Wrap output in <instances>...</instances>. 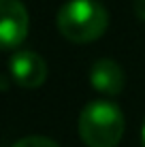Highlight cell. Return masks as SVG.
Listing matches in <instances>:
<instances>
[{
	"instance_id": "7a4b0ae2",
	"label": "cell",
	"mask_w": 145,
	"mask_h": 147,
	"mask_svg": "<svg viewBox=\"0 0 145 147\" xmlns=\"http://www.w3.org/2000/svg\"><path fill=\"white\" fill-rule=\"evenodd\" d=\"M79 139L86 147H117L124 136V113L111 100H92L79 113Z\"/></svg>"
},
{
	"instance_id": "5b68a950",
	"label": "cell",
	"mask_w": 145,
	"mask_h": 147,
	"mask_svg": "<svg viewBox=\"0 0 145 147\" xmlns=\"http://www.w3.org/2000/svg\"><path fill=\"white\" fill-rule=\"evenodd\" d=\"M90 83L96 92H100L105 96H117L124 90L126 75H124V68L115 60L100 58L90 68Z\"/></svg>"
},
{
	"instance_id": "52a82bcc",
	"label": "cell",
	"mask_w": 145,
	"mask_h": 147,
	"mask_svg": "<svg viewBox=\"0 0 145 147\" xmlns=\"http://www.w3.org/2000/svg\"><path fill=\"white\" fill-rule=\"evenodd\" d=\"M132 9H134V15H137L139 19H143V22H145V0H134Z\"/></svg>"
},
{
	"instance_id": "8992f818",
	"label": "cell",
	"mask_w": 145,
	"mask_h": 147,
	"mask_svg": "<svg viewBox=\"0 0 145 147\" xmlns=\"http://www.w3.org/2000/svg\"><path fill=\"white\" fill-rule=\"evenodd\" d=\"M11 147H60L56 141H51L49 136H41V134H32V136H24L17 143H13Z\"/></svg>"
},
{
	"instance_id": "3957f363",
	"label": "cell",
	"mask_w": 145,
	"mask_h": 147,
	"mask_svg": "<svg viewBox=\"0 0 145 147\" xmlns=\"http://www.w3.org/2000/svg\"><path fill=\"white\" fill-rule=\"evenodd\" d=\"M30 17L22 0H0V40L7 51L17 49L26 40Z\"/></svg>"
},
{
	"instance_id": "6da1fadb",
	"label": "cell",
	"mask_w": 145,
	"mask_h": 147,
	"mask_svg": "<svg viewBox=\"0 0 145 147\" xmlns=\"http://www.w3.org/2000/svg\"><path fill=\"white\" fill-rule=\"evenodd\" d=\"M56 24L66 40L83 45L107 32L109 13L98 0H68L60 7Z\"/></svg>"
},
{
	"instance_id": "ba28073f",
	"label": "cell",
	"mask_w": 145,
	"mask_h": 147,
	"mask_svg": "<svg viewBox=\"0 0 145 147\" xmlns=\"http://www.w3.org/2000/svg\"><path fill=\"white\" fill-rule=\"evenodd\" d=\"M141 147H145V121H143V130H141Z\"/></svg>"
},
{
	"instance_id": "277c9868",
	"label": "cell",
	"mask_w": 145,
	"mask_h": 147,
	"mask_svg": "<svg viewBox=\"0 0 145 147\" xmlns=\"http://www.w3.org/2000/svg\"><path fill=\"white\" fill-rule=\"evenodd\" d=\"M9 68H11L13 81L19 88H26V90L41 88L45 81H47V75H49L47 62H45L36 51H30V49H19V51H15Z\"/></svg>"
}]
</instances>
